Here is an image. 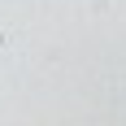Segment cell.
Returning a JSON list of instances; mask_svg holds the SVG:
<instances>
[{
    "label": "cell",
    "mask_w": 126,
    "mask_h": 126,
    "mask_svg": "<svg viewBox=\"0 0 126 126\" xmlns=\"http://www.w3.org/2000/svg\"><path fill=\"white\" fill-rule=\"evenodd\" d=\"M0 48H4V31H0Z\"/></svg>",
    "instance_id": "cell-1"
}]
</instances>
